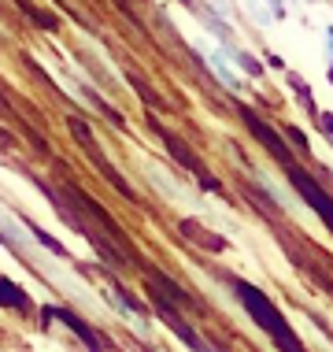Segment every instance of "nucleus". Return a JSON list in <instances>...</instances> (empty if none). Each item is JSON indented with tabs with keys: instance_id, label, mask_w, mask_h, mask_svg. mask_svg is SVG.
I'll use <instances>...</instances> for the list:
<instances>
[{
	"instance_id": "obj_1",
	"label": "nucleus",
	"mask_w": 333,
	"mask_h": 352,
	"mask_svg": "<svg viewBox=\"0 0 333 352\" xmlns=\"http://www.w3.org/2000/svg\"><path fill=\"white\" fill-rule=\"evenodd\" d=\"M230 289L237 293L241 308L249 311L255 322H260L266 334H271V341H274L282 352H308V349L300 345V338L292 334V327L285 322V316L274 308V300L266 297V293H260V289H255V285H249V282H237V278H230Z\"/></svg>"
},
{
	"instance_id": "obj_2",
	"label": "nucleus",
	"mask_w": 333,
	"mask_h": 352,
	"mask_svg": "<svg viewBox=\"0 0 333 352\" xmlns=\"http://www.w3.org/2000/svg\"><path fill=\"white\" fill-rule=\"evenodd\" d=\"M285 167H289V182L297 186V193H300L311 208H315L319 219H322V223H326L330 230H333V197H330L326 189H322V186L315 182V178L308 175V170H300V167H292V164H285Z\"/></svg>"
},
{
	"instance_id": "obj_3",
	"label": "nucleus",
	"mask_w": 333,
	"mask_h": 352,
	"mask_svg": "<svg viewBox=\"0 0 333 352\" xmlns=\"http://www.w3.org/2000/svg\"><path fill=\"white\" fill-rule=\"evenodd\" d=\"M241 116H244V122H249V126H252V134H255V138H260L266 148L274 152V160H278V164H292V156H289V145H285V141H282L278 134H274V130L266 126V122H263L260 116H252L249 108H244Z\"/></svg>"
},
{
	"instance_id": "obj_4",
	"label": "nucleus",
	"mask_w": 333,
	"mask_h": 352,
	"mask_svg": "<svg viewBox=\"0 0 333 352\" xmlns=\"http://www.w3.org/2000/svg\"><path fill=\"white\" fill-rule=\"evenodd\" d=\"M204 56H207V67H211V71L218 74V78L226 82V89H237V85H241V78H237V71L230 67V60H226V56L218 52V49H211V52L204 49Z\"/></svg>"
},
{
	"instance_id": "obj_5",
	"label": "nucleus",
	"mask_w": 333,
	"mask_h": 352,
	"mask_svg": "<svg viewBox=\"0 0 333 352\" xmlns=\"http://www.w3.org/2000/svg\"><path fill=\"white\" fill-rule=\"evenodd\" d=\"M182 234H185V237H196L200 249H211V252H222V249H226L222 237H218V234H207V230H200L193 219H185V223H182Z\"/></svg>"
},
{
	"instance_id": "obj_6",
	"label": "nucleus",
	"mask_w": 333,
	"mask_h": 352,
	"mask_svg": "<svg viewBox=\"0 0 333 352\" xmlns=\"http://www.w3.org/2000/svg\"><path fill=\"white\" fill-rule=\"evenodd\" d=\"M0 304H8V308H26V293L19 289L15 282L0 278Z\"/></svg>"
},
{
	"instance_id": "obj_7",
	"label": "nucleus",
	"mask_w": 333,
	"mask_h": 352,
	"mask_svg": "<svg viewBox=\"0 0 333 352\" xmlns=\"http://www.w3.org/2000/svg\"><path fill=\"white\" fill-rule=\"evenodd\" d=\"M226 52H230V60H233V63H241V67H244V71L252 74V78H260V74H263L260 60H255V56H249L244 49H233V45H226Z\"/></svg>"
},
{
	"instance_id": "obj_8",
	"label": "nucleus",
	"mask_w": 333,
	"mask_h": 352,
	"mask_svg": "<svg viewBox=\"0 0 333 352\" xmlns=\"http://www.w3.org/2000/svg\"><path fill=\"white\" fill-rule=\"evenodd\" d=\"M322 134H326V138L333 141V116H330V111L322 116Z\"/></svg>"
},
{
	"instance_id": "obj_9",
	"label": "nucleus",
	"mask_w": 333,
	"mask_h": 352,
	"mask_svg": "<svg viewBox=\"0 0 333 352\" xmlns=\"http://www.w3.org/2000/svg\"><path fill=\"white\" fill-rule=\"evenodd\" d=\"M326 37H330V52H333V30H330V34H326Z\"/></svg>"
},
{
	"instance_id": "obj_10",
	"label": "nucleus",
	"mask_w": 333,
	"mask_h": 352,
	"mask_svg": "<svg viewBox=\"0 0 333 352\" xmlns=\"http://www.w3.org/2000/svg\"><path fill=\"white\" fill-rule=\"evenodd\" d=\"M330 82H333V71H330Z\"/></svg>"
},
{
	"instance_id": "obj_11",
	"label": "nucleus",
	"mask_w": 333,
	"mask_h": 352,
	"mask_svg": "<svg viewBox=\"0 0 333 352\" xmlns=\"http://www.w3.org/2000/svg\"><path fill=\"white\" fill-rule=\"evenodd\" d=\"M274 4H278V0H274Z\"/></svg>"
}]
</instances>
